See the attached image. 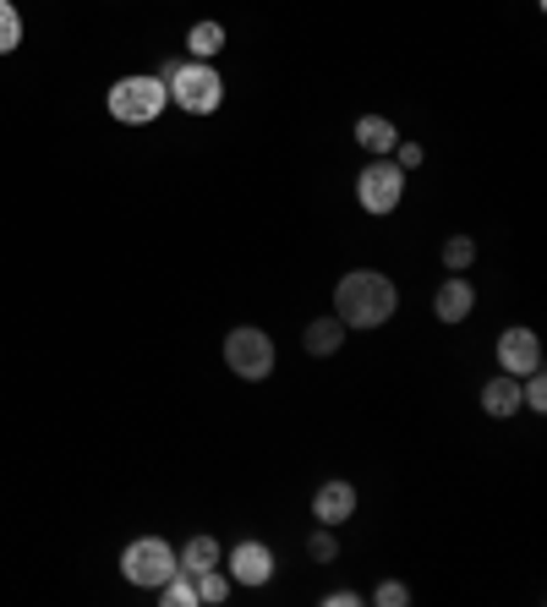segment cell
I'll return each instance as SVG.
<instances>
[{"label":"cell","instance_id":"obj_1","mask_svg":"<svg viewBox=\"0 0 547 607\" xmlns=\"http://www.w3.org/2000/svg\"><path fill=\"white\" fill-rule=\"evenodd\" d=\"M394 307H400V290H394V279L378 274V268H351V274L334 285V318H340L345 329H378V323L394 318Z\"/></svg>","mask_w":547,"mask_h":607},{"label":"cell","instance_id":"obj_2","mask_svg":"<svg viewBox=\"0 0 547 607\" xmlns=\"http://www.w3.org/2000/svg\"><path fill=\"white\" fill-rule=\"evenodd\" d=\"M165 99H171V88L159 83V78H121V83L110 88V115L121 121V126H154L159 115H165Z\"/></svg>","mask_w":547,"mask_h":607},{"label":"cell","instance_id":"obj_3","mask_svg":"<svg viewBox=\"0 0 547 607\" xmlns=\"http://www.w3.org/2000/svg\"><path fill=\"white\" fill-rule=\"evenodd\" d=\"M176 569H182V558H176V547H171L165 536H137V542H126V553H121V575H126L132 586H143V591H159Z\"/></svg>","mask_w":547,"mask_h":607},{"label":"cell","instance_id":"obj_4","mask_svg":"<svg viewBox=\"0 0 547 607\" xmlns=\"http://www.w3.org/2000/svg\"><path fill=\"white\" fill-rule=\"evenodd\" d=\"M165 88H171V99L182 104L186 115H214V110L225 104V78H219L208 61H182L176 78Z\"/></svg>","mask_w":547,"mask_h":607},{"label":"cell","instance_id":"obj_5","mask_svg":"<svg viewBox=\"0 0 547 607\" xmlns=\"http://www.w3.org/2000/svg\"><path fill=\"white\" fill-rule=\"evenodd\" d=\"M405 197V171L394 160H372L362 175H357V203L367 214H394Z\"/></svg>","mask_w":547,"mask_h":607},{"label":"cell","instance_id":"obj_6","mask_svg":"<svg viewBox=\"0 0 547 607\" xmlns=\"http://www.w3.org/2000/svg\"><path fill=\"white\" fill-rule=\"evenodd\" d=\"M225 361H230L236 378L258 383V378L274 372V340L264 329H230V335H225Z\"/></svg>","mask_w":547,"mask_h":607},{"label":"cell","instance_id":"obj_7","mask_svg":"<svg viewBox=\"0 0 547 607\" xmlns=\"http://www.w3.org/2000/svg\"><path fill=\"white\" fill-rule=\"evenodd\" d=\"M498 367H504L509 378L537 372V367H543V340H537L531 329H504V335H498Z\"/></svg>","mask_w":547,"mask_h":607},{"label":"cell","instance_id":"obj_8","mask_svg":"<svg viewBox=\"0 0 547 607\" xmlns=\"http://www.w3.org/2000/svg\"><path fill=\"white\" fill-rule=\"evenodd\" d=\"M230 580H236V586H269L274 553L264 542H236V547H230Z\"/></svg>","mask_w":547,"mask_h":607},{"label":"cell","instance_id":"obj_9","mask_svg":"<svg viewBox=\"0 0 547 607\" xmlns=\"http://www.w3.org/2000/svg\"><path fill=\"white\" fill-rule=\"evenodd\" d=\"M312 515H318V525H340L357 515V487L351 482H323L318 493H312Z\"/></svg>","mask_w":547,"mask_h":607},{"label":"cell","instance_id":"obj_10","mask_svg":"<svg viewBox=\"0 0 547 607\" xmlns=\"http://www.w3.org/2000/svg\"><path fill=\"white\" fill-rule=\"evenodd\" d=\"M433 307H438V318L444 323H465L471 318V307H476V290H471V279H444L438 285V296H433Z\"/></svg>","mask_w":547,"mask_h":607},{"label":"cell","instance_id":"obj_11","mask_svg":"<svg viewBox=\"0 0 547 607\" xmlns=\"http://www.w3.org/2000/svg\"><path fill=\"white\" fill-rule=\"evenodd\" d=\"M301 346H307V356H318V361H323V356H340V350H345V323H340L334 312H329V318H312L307 335H301Z\"/></svg>","mask_w":547,"mask_h":607},{"label":"cell","instance_id":"obj_12","mask_svg":"<svg viewBox=\"0 0 547 607\" xmlns=\"http://www.w3.org/2000/svg\"><path fill=\"white\" fill-rule=\"evenodd\" d=\"M482 411H487V416H515V411H520V378H509V372L487 378V383H482Z\"/></svg>","mask_w":547,"mask_h":607},{"label":"cell","instance_id":"obj_13","mask_svg":"<svg viewBox=\"0 0 547 607\" xmlns=\"http://www.w3.org/2000/svg\"><path fill=\"white\" fill-rule=\"evenodd\" d=\"M357 143H362L367 154L389 160V154H394V143H400V132H394V121H389V115H362V121H357Z\"/></svg>","mask_w":547,"mask_h":607},{"label":"cell","instance_id":"obj_14","mask_svg":"<svg viewBox=\"0 0 547 607\" xmlns=\"http://www.w3.org/2000/svg\"><path fill=\"white\" fill-rule=\"evenodd\" d=\"M176 558H182V575H192V580H197L203 569H219V542H214V536H192Z\"/></svg>","mask_w":547,"mask_h":607},{"label":"cell","instance_id":"obj_15","mask_svg":"<svg viewBox=\"0 0 547 607\" xmlns=\"http://www.w3.org/2000/svg\"><path fill=\"white\" fill-rule=\"evenodd\" d=\"M186 50H192V61H214V55L225 50V28H219V22H192Z\"/></svg>","mask_w":547,"mask_h":607},{"label":"cell","instance_id":"obj_16","mask_svg":"<svg viewBox=\"0 0 547 607\" xmlns=\"http://www.w3.org/2000/svg\"><path fill=\"white\" fill-rule=\"evenodd\" d=\"M159 597H165V607H197V580L176 569V575L159 586Z\"/></svg>","mask_w":547,"mask_h":607},{"label":"cell","instance_id":"obj_17","mask_svg":"<svg viewBox=\"0 0 547 607\" xmlns=\"http://www.w3.org/2000/svg\"><path fill=\"white\" fill-rule=\"evenodd\" d=\"M471 263H476V241H471V236H450V241H444V268H450V274H465Z\"/></svg>","mask_w":547,"mask_h":607},{"label":"cell","instance_id":"obj_18","mask_svg":"<svg viewBox=\"0 0 547 607\" xmlns=\"http://www.w3.org/2000/svg\"><path fill=\"white\" fill-rule=\"evenodd\" d=\"M17 44H22V17L11 0H0V55H11Z\"/></svg>","mask_w":547,"mask_h":607},{"label":"cell","instance_id":"obj_19","mask_svg":"<svg viewBox=\"0 0 547 607\" xmlns=\"http://www.w3.org/2000/svg\"><path fill=\"white\" fill-rule=\"evenodd\" d=\"M225 597H230V575L203 569V575H197V603H225Z\"/></svg>","mask_w":547,"mask_h":607},{"label":"cell","instance_id":"obj_20","mask_svg":"<svg viewBox=\"0 0 547 607\" xmlns=\"http://www.w3.org/2000/svg\"><path fill=\"white\" fill-rule=\"evenodd\" d=\"M340 553V542H334V525H318L312 536H307V558H318V564H329Z\"/></svg>","mask_w":547,"mask_h":607},{"label":"cell","instance_id":"obj_21","mask_svg":"<svg viewBox=\"0 0 547 607\" xmlns=\"http://www.w3.org/2000/svg\"><path fill=\"white\" fill-rule=\"evenodd\" d=\"M372 603H378V607H405V603H411V591H405L400 580H383V586L372 591Z\"/></svg>","mask_w":547,"mask_h":607},{"label":"cell","instance_id":"obj_22","mask_svg":"<svg viewBox=\"0 0 547 607\" xmlns=\"http://www.w3.org/2000/svg\"><path fill=\"white\" fill-rule=\"evenodd\" d=\"M422 160H427V148H422V143H394V165H400V171H416Z\"/></svg>","mask_w":547,"mask_h":607},{"label":"cell","instance_id":"obj_23","mask_svg":"<svg viewBox=\"0 0 547 607\" xmlns=\"http://www.w3.org/2000/svg\"><path fill=\"white\" fill-rule=\"evenodd\" d=\"M323 603H329V607H357V603H362V597H357V591H329Z\"/></svg>","mask_w":547,"mask_h":607}]
</instances>
